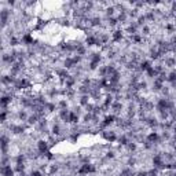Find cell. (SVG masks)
<instances>
[{"label":"cell","instance_id":"6da1fadb","mask_svg":"<svg viewBox=\"0 0 176 176\" xmlns=\"http://www.w3.org/2000/svg\"><path fill=\"white\" fill-rule=\"evenodd\" d=\"M0 175L1 176H14V169L11 168V165H7V164L0 165Z\"/></svg>","mask_w":176,"mask_h":176},{"label":"cell","instance_id":"7a4b0ae2","mask_svg":"<svg viewBox=\"0 0 176 176\" xmlns=\"http://www.w3.org/2000/svg\"><path fill=\"white\" fill-rule=\"evenodd\" d=\"M48 143H47V140H39L37 142V151L40 153L41 156H44L45 153L48 151Z\"/></svg>","mask_w":176,"mask_h":176},{"label":"cell","instance_id":"3957f363","mask_svg":"<svg viewBox=\"0 0 176 176\" xmlns=\"http://www.w3.org/2000/svg\"><path fill=\"white\" fill-rule=\"evenodd\" d=\"M123 37H124V33H123L121 29H117V30H114V32L112 33V41L113 43H118V41H121L123 40Z\"/></svg>","mask_w":176,"mask_h":176},{"label":"cell","instance_id":"277c9868","mask_svg":"<svg viewBox=\"0 0 176 176\" xmlns=\"http://www.w3.org/2000/svg\"><path fill=\"white\" fill-rule=\"evenodd\" d=\"M150 68H151V62H150V61H142L139 63V69L142 72H146V70Z\"/></svg>","mask_w":176,"mask_h":176},{"label":"cell","instance_id":"5b68a950","mask_svg":"<svg viewBox=\"0 0 176 176\" xmlns=\"http://www.w3.org/2000/svg\"><path fill=\"white\" fill-rule=\"evenodd\" d=\"M29 176H43V173H41L39 169H35V171L30 172V175H29Z\"/></svg>","mask_w":176,"mask_h":176},{"label":"cell","instance_id":"8992f818","mask_svg":"<svg viewBox=\"0 0 176 176\" xmlns=\"http://www.w3.org/2000/svg\"><path fill=\"white\" fill-rule=\"evenodd\" d=\"M138 176H147V172H146V171H144V172H139Z\"/></svg>","mask_w":176,"mask_h":176}]
</instances>
